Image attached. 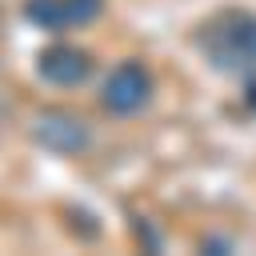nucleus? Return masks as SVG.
Instances as JSON below:
<instances>
[{
	"mask_svg": "<svg viewBox=\"0 0 256 256\" xmlns=\"http://www.w3.org/2000/svg\"><path fill=\"white\" fill-rule=\"evenodd\" d=\"M144 96H148V80H144V72L132 68V64L120 68V72L108 80V88H104V104L116 108V112H132V108H140Z\"/></svg>",
	"mask_w": 256,
	"mask_h": 256,
	"instance_id": "obj_1",
	"label": "nucleus"
}]
</instances>
